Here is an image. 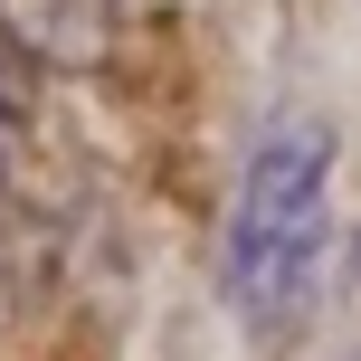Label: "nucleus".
Masks as SVG:
<instances>
[{
  "mask_svg": "<svg viewBox=\"0 0 361 361\" xmlns=\"http://www.w3.org/2000/svg\"><path fill=\"white\" fill-rule=\"evenodd\" d=\"M324 257H333V133L286 114L238 162V200H228V228H219L228 314L247 333H286V314L305 305Z\"/></svg>",
  "mask_w": 361,
  "mask_h": 361,
  "instance_id": "1",
  "label": "nucleus"
},
{
  "mask_svg": "<svg viewBox=\"0 0 361 361\" xmlns=\"http://www.w3.org/2000/svg\"><path fill=\"white\" fill-rule=\"evenodd\" d=\"M276 343H286V361H361V228H352V247L305 286V305L286 314Z\"/></svg>",
  "mask_w": 361,
  "mask_h": 361,
  "instance_id": "2",
  "label": "nucleus"
}]
</instances>
